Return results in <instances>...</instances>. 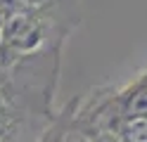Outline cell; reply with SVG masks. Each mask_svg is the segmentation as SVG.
Instances as JSON below:
<instances>
[{"label":"cell","mask_w":147,"mask_h":142,"mask_svg":"<svg viewBox=\"0 0 147 142\" xmlns=\"http://www.w3.org/2000/svg\"><path fill=\"white\" fill-rule=\"evenodd\" d=\"M121 114L123 118L147 116V71L121 92Z\"/></svg>","instance_id":"1"},{"label":"cell","mask_w":147,"mask_h":142,"mask_svg":"<svg viewBox=\"0 0 147 142\" xmlns=\"http://www.w3.org/2000/svg\"><path fill=\"white\" fill-rule=\"evenodd\" d=\"M121 140L123 142H147V116H128L121 121Z\"/></svg>","instance_id":"2"},{"label":"cell","mask_w":147,"mask_h":142,"mask_svg":"<svg viewBox=\"0 0 147 142\" xmlns=\"http://www.w3.org/2000/svg\"><path fill=\"white\" fill-rule=\"evenodd\" d=\"M17 128V111L10 107V102H0V142L12 135Z\"/></svg>","instance_id":"3"},{"label":"cell","mask_w":147,"mask_h":142,"mask_svg":"<svg viewBox=\"0 0 147 142\" xmlns=\"http://www.w3.org/2000/svg\"><path fill=\"white\" fill-rule=\"evenodd\" d=\"M19 9H26L24 0H0V17H7L12 12H19Z\"/></svg>","instance_id":"4"},{"label":"cell","mask_w":147,"mask_h":142,"mask_svg":"<svg viewBox=\"0 0 147 142\" xmlns=\"http://www.w3.org/2000/svg\"><path fill=\"white\" fill-rule=\"evenodd\" d=\"M12 62L7 59V55H5V50H3V45H0V66H10Z\"/></svg>","instance_id":"5"}]
</instances>
